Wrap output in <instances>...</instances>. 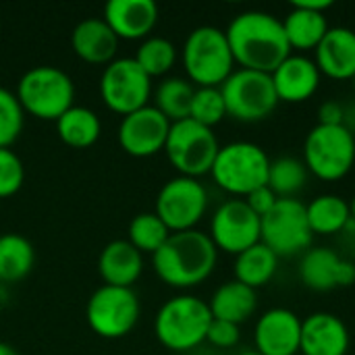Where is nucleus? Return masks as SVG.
<instances>
[{
	"label": "nucleus",
	"mask_w": 355,
	"mask_h": 355,
	"mask_svg": "<svg viewBox=\"0 0 355 355\" xmlns=\"http://www.w3.org/2000/svg\"><path fill=\"white\" fill-rule=\"evenodd\" d=\"M229 48L239 69L272 75L291 54L281 19L264 10H245L233 17L225 29Z\"/></svg>",
	"instance_id": "obj_1"
},
{
	"label": "nucleus",
	"mask_w": 355,
	"mask_h": 355,
	"mask_svg": "<svg viewBox=\"0 0 355 355\" xmlns=\"http://www.w3.org/2000/svg\"><path fill=\"white\" fill-rule=\"evenodd\" d=\"M218 250L208 233L198 229L171 233L164 245L152 256L156 277L175 289L202 285L216 268Z\"/></svg>",
	"instance_id": "obj_2"
},
{
	"label": "nucleus",
	"mask_w": 355,
	"mask_h": 355,
	"mask_svg": "<svg viewBox=\"0 0 355 355\" xmlns=\"http://www.w3.org/2000/svg\"><path fill=\"white\" fill-rule=\"evenodd\" d=\"M212 322L208 302L196 295H175L160 306L154 318V333L162 347L185 354L206 341Z\"/></svg>",
	"instance_id": "obj_3"
},
{
	"label": "nucleus",
	"mask_w": 355,
	"mask_h": 355,
	"mask_svg": "<svg viewBox=\"0 0 355 355\" xmlns=\"http://www.w3.org/2000/svg\"><path fill=\"white\" fill-rule=\"evenodd\" d=\"M15 96L23 112L56 123L73 106L75 83L62 69L40 64L21 75Z\"/></svg>",
	"instance_id": "obj_4"
},
{
	"label": "nucleus",
	"mask_w": 355,
	"mask_h": 355,
	"mask_svg": "<svg viewBox=\"0 0 355 355\" xmlns=\"http://www.w3.org/2000/svg\"><path fill=\"white\" fill-rule=\"evenodd\" d=\"M183 67L198 87H220L235 71L227 33L214 25L196 27L183 44Z\"/></svg>",
	"instance_id": "obj_5"
},
{
	"label": "nucleus",
	"mask_w": 355,
	"mask_h": 355,
	"mask_svg": "<svg viewBox=\"0 0 355 355\" xmlns=\"http://www.w3.org/2000/svg\"><path fill=\"white\" fill-rule=\"evenodd\" d=\"M268 171L270 158L258 144L231 141L220 146L210 175L220 189L243 200L252 191L268 185Z\"/></svg>",
	"instance_id": "obj_6"
},
{
	"label": "nucleus",
	"mask_w": 355,
	"mask_h": 355,
	"mask_svg": "<svg viewBox=\"0 0 355 355\" xmlns=\"http://www.w3.org/2000/svg\"><path fill=\"white\" fill-rule=\"evenodd\" d=\"M308 171L322 181L343 179L355 164V135L347 125H316L304 144Z\"/></svg>",
	"instance_id": "obj_7"
},
{
	"label": "nucleus",
	"mask_w": 355,
	"mask_h": 355,
	"mask_svg": "<svg viewBox=\"0 0 355 355\" xmlns=\"http://www.w3.org/2000/svg\"><path fill=\"white\" fill-rule=\"evenodd\" d=\"M220 146L210 127H204L191 119H183L171 125L166 137V158L181 177L198 179L212 171L214 158Z\"/></svg>",
	"instance_id": "obj_8"
},
{
	"label": "nucleus",
	"mask_w": 355,
	"mask_h": 355,
	"mask_svg": "<svg viewBox=\"0 0 355 355\" xmlns=\"http://www.w3.org/2000/svg\"><path fill=\"white\" fill-rule=\"evenodd\" d=\"M227 116L241 123H256L275 112L279 106V96L272 83V75L237 69L220 85Z\"/></svg>",
	"instance_id": "obj_9"
},
{
	"label": "nucleus",
	"mask_w": 355,
	"mask_h": 355,
	"mask_svg": "<svg viewBox=\"0 0 355 355\" xmlns=\"http://www.w3.org/2000/svg\"><path fill=\"white\" fill-rule=\"evenodd\" d=\"M312 237L306 204L295 198H279L275 208L260 218V241L279 258L308 252Z\"/></svg>",
	"instance_id": "obj_10"
},
{
	"label": "nucleus",
	"mask_w": 355,
	"mask_h": 355,
	"mask_svg": "<svg viewBox=\"0 0 355 355\" xmlns=\"http://www.w3.org/2000/svg\"><path fill=\"white\" fill-rule=\"evenodd\" d=\"M141 314L139 300L133 289L125 287H98L85 306V318L89 329L102 339L127 337Z\"/></svg>",
	"instance_id": "obj_11"
},
{
	"label": "nucleus",
	"mask_w": 355,
	"mask_h": 355,
	"mask_svg": "<svg viewBox=\"0 0 355 355\" xmlns=\"http://www.w3.org/2000/svg\"><path fill=\"white\" fill-rule=\"evenodd\" d=\"M100 98L116 114L127 116L148 106L152 96V79L135 62V58H114L100 75Z\"/></svg>",
	"instance_id": "obj_12"
},
{
	"label": "nucleus",
	"mask_w": 355,
	"mask_h": 355,
	"mask_svg": "<svg viewBox=\"0 0 355 355\" xmlns=\"http://www.w3.org/2000/svg\"><path fill=\"white\" fill-rule=\"evenodd\" d=\"M208 210V191L200 179L181 177L166 181L156 196V216L171 233L191 231Z\"/></svg>",
	"instance_id": "obj_13"
},
{
	"label": "nucleus",
	"mask_w": 355,
	"mask_h": 355,
	"mask_svg": "<svg viewBox=\"0 0 355 355\" xmlns=\"http://www.w3.org/2000/svg\"><path fill=\"white\" fill-rule=\"evenodd\" d=\"M208 235L218 252L239 256L260 243V216L248 206L245 200H227L212 214Z\"/></svg>",
	"instance_id": "obj_14"
},
{
	"label": "nucleus",
	"mask_w": 355,
	"mask_h": 355,
	"mask_svg": "<svg viewBox=\"0 0 355 355\" xmlns=\"http://www.w3.org/2000/svg\"><path fill=\"white\" fill-rule=\"evenodd\" d=\"M171 121L154 106L148 104L127 116L119 125V144L125 154L133 158H148L164 152Z\"/></svg>",
	"instance_id": "obj_15"
},
{
	"label": "nucleus",
	"mask_w": 355,
	"mask_h": 355,
	"mask_svg": "<svg viewBox=\"0 0 355 355\" xmlns=\"http://www.w3.org/2000/svg\"><path fill=\"white\" fill-rule=\"evenodd\" d=\"M254 341L256 352L262 355H297L302 320L287 308H272L258 318Z\"/></svg>",
	"instance_id": "obj_16"
},
{
	"label": "nucleus",
	"mask_w": 355,
	"mask_h": 355,
	"mask_svg": "<svg viewBox=\"0 0 355 355\" xmlns=\"http://www.w3.org/2000/svg\"><path fill=\"white\" fill-rule=\"evenodd\" d=\"M300 279L312 291H331L355 283V264L329 248H314L302 256Z\"/></svg>",
	"instance_id": "obj_17"
},
{
	"label": "nucleus",
	"mask_w": 355,
	"mask_h": 355,
	"mask_svg": "<svg viewBox=\"0 0 355 355\" xmlns=\"http://www.w3.org/2000/svg\"><path fill=\"white\" fill-rule=\"evenodd\" d=\"M320 71L314 58L304 54H289L272 73V83L279 102L300 104L310 100L320 85Z\"/></svg>",
	"instance_id": "obj_18"
},
{
	"label": "nucleus",
	"mask_w": 355,
	"mask_h": 355,
	"mask_svg": "<svg viewBox=\"0 0 355 355\" xmlns=\"http://www.w3.org/2000/svg\"><path fill=\"white\" fill-rule=\"evenodd\" d=\"M349 352V331L331 312H316L302 320V355H345Z\"/></svg>",
	"instance_id": "obj_19"
},
{
	"label": "nucleus",
	"mask_w": 355,
	"mask_h": 355,
	"mask_svg": "<svg viewBox=\"0 0 355 355\" xmlns=\"http://www.w3.org/2000/svg\"><path fill=\"white\" fill-rule=\"evenodd\" d=\"M119 40H146L158 23L154 0H110L102 17Z\"/></svg>",
	"instance_id": "obj_20"
},
{
	"label": "nucleus",
	"mask_w": 355,
	"mask_h": 355,
	"mask_svg": "<svg viewBox=\"0 0 355 355\" xmlns=\"http://www.w3.org/2000/svg\"><path fill=\"white\" fill-rule=\"evenodd\" d=\"M314 62L320 75L331 79L355 77V31L349 27H329L314 50Z\"/></svg>",
	"instance_id": "obj_21"
},
{
	"label": "nucleus",
	"mask_w": 355,
	"mask_h": 355,
	"mask_svg": "<svg viewBox=\"0 0 355 355\" xmlns=\"http://www.w3.org/2000/svg\"><path fill=\"white\" fill-rule=\"evenodd\" d=\"M119 37L108 27V23L100 17L83 19L75 25L71 33L73 52L89 64H108L116 58Z\"/></svg>",
	"instance_id": "obj_22"
},
{
	"label": "nucleus",
	"mask_w": 355,
	"mask_h": 355,
	"mask_svg": "<svg viewBox=\"0 0 355 355\" xmlns=\"http://www.w3.org/2000/svg\"><path fill=\"white\" fill-rule=\"evenodd\" d=\"M144 270V254L127 239H114L104 245L98 258V275L104 285L131 289Z\"/></svg>",
	"instance_id": "obj_23"
},
{
	"label": "nucleus",
	"mask_w": 355,
	"mask_h": 355,
	"mask_svg": "<svg viewBox=\"0 0 355 355\" xmlns=\"http://www.w3.org/2000/svg\"><path fill=\"white\" fill-rule=\"evenodd\" d=\"M208 308L212 312V318L241 324L250 316H254V312L258 308V293H256V289L233 279L229 283H223L212 293Z\"/></svg>",
	"instance_id": "obj_24"
},
{
	"label": "nucleus",
	"mask_w": 355,
	"mask_h": 355,
	"mask_svg": "<svg viewBox=\"0 0 355 355\" xmlns=\"http://www.w3.org/2000/svg\"><path fill=\"white\" fill-rule=\"evenodd\" d=\"M281 23H283L285 37L289 42V48L300 50V52L316 50V46L322 42V37L329 31V21L324 12L304 8L295 2L291 4V10Z\"/></svg>",
	"instance_id": "obj_25"
},
{
	"label": "nucleus",
	"mask_w": 355,
	"mask_h": 355,
	"mask_svg": "<svg viewBox=\"0 0 355 355\" xmlns=\"http://www.w3.org/2000/svg\"><path fill=\"white\" fill-rule=\"evenodd\" d=\"M56 133L60 141L75 150L92 148L102 133V121L100 116L85 106H71L58 121H56Z\"/></svg>",
	"instance_id": "obj_26"
},
{
	"label": "nucleus",
	"mask_w": 355,
	"mask_h": 355,
	"mask_svg": "<svg viewBox=\"0 0 355 355\" xmlns=\"http://www.w3.org/2000/svg\"><path fill=\"white\" fill-rule=\"evenodd\" d=\"M306 214L314 235H335L341 233L352 223L349 204L335 193H324L314 198L306 206Z\"/></svg>",
	"instance_id": "obj_27"
},
{
	"label": "nucleus",
	"mask_w": 355,
	"mask_h": 355,
	"mask_svg": "<svg viewBox=\"0 0 355 355\" xmlns=\"http://www.w3.org/2000/svg\"><path fill=\"white\" fill-rule=\"evenodd\" d=\"M35 264V250L31 241L19 233L0 235V281L19 283Z\"/></svg>",
	"instance_id": "obj_28"
},
{
	"label": "nucleus",
	"mask_w": 355,
	"mask_h": 355,
	"mask_svg": "<svg viewBox=\"0 0 355 355\" xmlns=\"http://www.w3.org/2000/svg\"><path fill=\"white\" fill-rule=\"evenodd\" d=\"M277 268L279 256L272 250H268L262 241L235 256V281L252 289H260L266 283H270Z\"/></svg>",
	"instance_id": "obj_29"
},
{
	"label": "nucleus",
	"mask_w": 355,
	"mask_h": 355,
	"mask_svg": "<svg viewBox=\"0 0 355 355\" xmlns=\"http://www.w3.org/2000/svg\"><path fill=\"white\" fill-rule=\"evenodd\" d=\"M193 94H196V85L189 79L166 77L158 83L154 92V106L171 123H177V121L189 119Z\"/></svg>",
	"instance_id": "obj_30"
},
{
	"label": "nucleus",
	"mask_w": 355,
	"mask_h": 355,
	"mask_svg": "<svg viewBox=\"0 0 355 355\" xmlns=\"http://www.w3.org/2000/svg\"><path fill=\"white\" fill-rule=\"evenodd\" d=\"M133 58L150 79L164 77L177 62V48L166 37L150 35V37L141 40Z\"/></svg>",
	"instance_id": "obj_31"
},
{
	"label": "nucleus",
	"mask_w": 355,
	"mask_h": 355,
	"mask_svg": "<svg viewBox=\"0 0 355 355\" xmlns=\"http://www.w3.org/2000/svg\"><path fill=\"white\" fill-rule=\"evenodd\" d=\"M308 173L310 171L304 160L293 156H281L277 160H270L268 187L277 193V198H295V193L304 189Z\"/></svg>",
	"instance_id": "obj_32"
},
{
	"label": "nucleus",
	"mask_w": 355,
	"mask_h": 355,
	"mask_svg": "<svg viewBox=\"0 0 355 355\" xmlns=\"http://www.w3.org/2000/svg\"><path fill=\"white\" fill-rule=\"evenodd\" d=\"M168 237L171 231L156 216V212H141L133 216V220L127 227V241L141 254L154 256Z\"/></svg>",
	"instance_id": "obj_33"
},
{
	"label": "nucleus",
	"mask_w": 355,
	"mask_h": 355,
	"mask_svg": "<svg viewBox=\"0 0 355 355\" xmlns=\"http://www.w3.org/2000/svg\"><path fill=\"white\" fill-rule=\"evenodd\" d=\"M225 116H227V106L220 87H196L189 119L212 129Z\"/></svg>",
	"instance_id": "obj_34"
},
{
	"label": "nucleus",
	"mask_w": 355,
	"mask_h": 355,
	"mask_svg": "<svg viewBox=\"0 0 355 355\" xmlns=\"http://www.w3.org/2000/svg\"><path fill=\"white\" fill-rule=\"evenodd\" d=\"M25 112L17 96L10 89L0 87V148H10L19 139Z\"/></svg>",
	"instance_id": "obj_35"
},
{
	"label": "nucleus",
	"mask_w": 355,
	"mask_h": 355,
	"mask_svg": "<svg viewBox=\"0 0 355 355\" xmlns=\"http://www.w3.org/2000/svg\"><path fill=\"white\" fill-rule=\"evenodd\" d=\"M25 181L23 160L10 148H0V200L15 196Z\"/></svg>",
	"instance_id": "obj_36"
},
{
	"label": "nucleus",
	"mask_w": 355,
	"mask_h": 355,
	"mask_svg": "<svg viewBox=\"0 0 355 355\" xmlns=\"http://www.w3.org/2000/svg\"><path fill=\"white\" fill-rule=\"evenodd\" d=\"M239 324H233V322H227V320H216L212 318L210 322V329H208V335H206V341L218 349H231L239 343Z\"/></svg>",
	"instance_id": "obj_37"
},
{
	"label": "nucleus",
	"mask_w": 355,
	"mask_h": 355,
	"mask_svg": "<svg viewBox=\"0 0 355 355\" xmlns=\"http://www.w3.org/2000/svg\"><path fill=\"white\" fill-rule=\"evenodd\" d=\"M245 202H248V206L262 218L264 214H268L272 208H275V204H277V193L268 187V185H264V187H260V189H256V191H252L248 198H243Z\"/></svg>",
	"instance_id": "obj_38"
},
{
	"label": "nucleus",
	"mask_w": 355,
	"mask_h": 355,
	"mask_svg": "<svg viewBox=\"0 0 355 355\" xmlns=\"http://www.w3.org/2000/svg\"><path fill=\"white\" fill-rule=\"evenodd\" d=\"M318 125H345V110L339 102L329 100L318 108Z\"/></svg>",
	"instance_id": "obj_39"
},
{
	"label": "nucleus",
	"mask_w": 355,
	"mask_h": 355,
	"mask_svg": "<svg viewBox=\"0 0 355 355\" xmlns=\"http://www.w3.org/2000/svg\"><path fill=\"white\" fill-rule=\"evenodd\" d=\"M0 355H19V354H17V349H15L12 345H8V343H2V341H0Z\"/></svg>",
	"instance_id": "obj_40"
},
{
	"label": "nucleus",
	"mask_w": 355,
	"mask_h": 355,
	"mask_svg": "<svg viewBox=\"0 0 355 355\" xmlns=\"http://www.w3.org/2000/svg\"><path fill=\"white\" fill-rule=\"evenodd\" d=\"M349 212H352V220L355 223V196H354V200L349 202Z\"/></svg>",
	"instance_id": "obj_41"
},
{
	"label": "nucleus",
	"mask_w": 355,
	"mask_h": 355,
	"mask_svg": "<svg viewBox=\"0 0 355 355\" xmlns=\"http://www.w3.org/2000/svg\"><path fill=\"white\" fill-rule=\"evenodd\" d=\"M239 355H262V354H258V352L254 349V352H241V354H239Z\"/></svg>",
	"instance_id": "obj_42"
},
{
	"label": "nucleus",
	"mask_w": 355,
	"mask_h": 355,
	"mask_svg": "<svg viewBox=\"0 0 355 355\" xmlns=\"http://www.w3.org/2000/svg\"><path fill=\"white\" fill-rule=\"evenodd\" d=\"M354 85H355V77H354Z\"/></svg>",
	"instance_id": "obj_43"
},
{
	"label": "nucleus",
	"mask_w": 355,
	"mask_h": 355,
	"mask_svg": "<svg viewBox=\"0 0 355 355\" xmlns=\"http://www.w3.org/2000/svg\"><path fill=\"white\" fill-rule=\"evenodd\" d=\"M297 355H302V354H297Z\"/></svg>",
	"instance_id": "obj_44"
}]
</instances>
